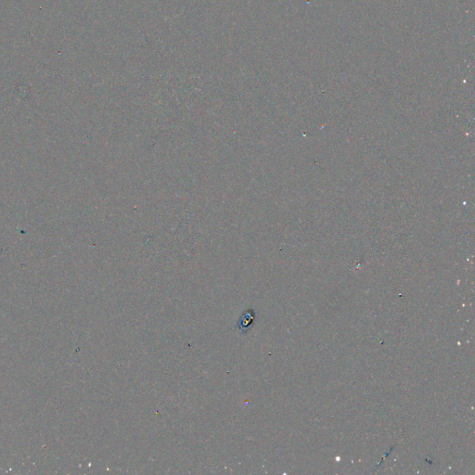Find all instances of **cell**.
<instances>
[{"mask_svg": "<svg viewBox=\"0 0 475 475\" xmlns=\"http://www.w3.org/2000/svg\"><path fill=\"white\" fill-rule=\"evenodd\" d=\"M255 319V313L253 310H247L242 314L237 324L238 331L245 334L252 328Z\"/></svg>", "mask_w": 475, "mask_h": 475, "instance_id": "obj_1", "label": "cell"}]
</instances>
